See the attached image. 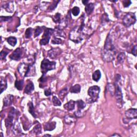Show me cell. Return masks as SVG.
Instances as JSON below:
<instances>
[{
    "label": "cell",
    "mask_w": 137,
    "mask_h": 137,
    "mask_svg": "<svg viewBox=\"0 0 137 137\" xmlns=\"http://www.w3.org/2000/svg\"><path fill=\"white\" fill-rule=\"evenodd\" d=\"M116 54L117 50L113 42L112 35L110 32L107 36L102 51V59L106 62H111L115 59Z\"/></svg>",
    "instance_id": "obj_1"
},
{
    "label": "cell",
    "mask_w": 137,
    "mask_h": 137,
    "mask_svg": "<svg viewBox=\"0 0 137 137\" xmlns=\"http://www.w3.org/2000/svg\"><path fill=\"white\" fill-rule=\"evenodd\" d=\"M81 22L80 25H77L72 30L70 33V40L75 43H80L86 36V33L85 30V24L84 23V14L80 17Z\"/></svg>",
    "instance_id": "obj_2"
},
{
    "label": "cell",
    "mask_w": 137,
    "mask_h": 137,
    "mask_svg": "<svg viewBox=\"0 0 137 137\" xmlns=\"http://www.w3.org/2000/svg\"><path fill=\"white\" fill-rule=\"evenodd\" d=\"M18 71L21 75L24 77L34 76L36 74V69L34 63H21L18 67Z\"/></svg>",
    "instance_id": "obj_3"
},
{
    "label": "cell",
    "mask_w": 137,
    "mask_h": 137,
    "mask_svg": "<svg viewBox=\"0 0 137 137\" xmlns=\"http://www.w3.org/2000/svg\"><path fill=\"white\" fill-rule=\"evenodd\" d=\"M100 87L97 85L91 86L88 90V96L87 102L88 103H93L97 101L99 98Z\"/></svg>",
    "instance_id": "obj_4"
},
{
    "label": "cell",
    "mask_w": 137,
    "mask_h": 137,
    "mask_svg": "<svg viewBox=\"0 0 137 137\" xmlns=\"http://www.w3.org/2000/svg\"><path fill=\"white\" fill-rule=\"evenodd\" d=\"M56 63L54 61H50L47 58H44L41 63V71L42 75L45 76L47 72L56 69Z\"/></svg>",
    "instance_id": "obj_5"
},
{
    "label": "cell",
    "mask_w": 137,
    "mask_h": 137,
    "mask_svg": "<svg viewBox=\"0 0 137 137\" xmlns=\"http://www.w3.org/2000/svg\"><path fill=\"white\" fill-rule=\"evenodd\" d=\"M136 21V16L134 13L128 12L123 18V24L126 28H129L134 24Z\"/></svg>",
    "instance_id": "obj_6"
},
{
    "label": "cell",
    "mask_w": 137,
    "mask_h": 137,
    "mask_svg": "<svg viewBox=\"0 0 137 137\" xmlns=\"http://www.w3.org/2000/svg\"><path fill=\"white\" fill-rule=\"evenodd\" d=\"M55 30L53 29L44 28V33L42 36V39L40 41V44L41 45H45L47 44L50 40L51 35L54 33Z\"/></svg>",
    "instance_id": "obj_7"
},
{
    "label": "cell",
    "mask_w": 137,
    "mask_h": 137,
    "mask_svg": "<svg viewBox=\"0 0 137 137\" xmlns=\"http://www.w3.org/2000/svg\"><path fill=\"white\" fill-rule=\"evenodd\" d=\"M19 112L14 108H11L8 114V118L5 120V126L7 128H9L13 126V121L15 119V117L18 115Z\"/></svg>",
    "instance_id": "obj_8"
},
{
    "label": "cell",
    "mask_w": 137,
    "mask_h": 137,
    "mask_svg": "<svg viewBox=\"0 0 137 137\" xmlns=\"http://www.w3.org/2000/svg\"><path fill=\"white\" fill-rule=\"evenodd\" d=\"M115 95L116 101L118 104H123V93L121 90V87L118 85V83H115Z\"/></svg>",
    "instance_id": "obj_9"
},
{
    "label": "cell",
    "mask_w": 137,
    "mask_h": 137,
    "mask_svg": "<svg viewBox=\"0 0 137 137\" xmlns=\"http://www.w3.org/2000/svg\"><path fill=\"white\" fill-rule=\"evenodd\" d=\"M22 49L20 48H18L12 52V53L9 56V58L12 60L19 61L22 57Z\"/></svg>",
    "instance_id": "obj_10"
},
{
    "label": "cell",
    "mask_w": 137,
    "mask_h": 137,
    "mask_svg": "<svg viewBox=\"0 0 137 137\" xmlns=\"http://www.w3.org/2000/svg\"><path fill=\"white\" fill-rule=\"evenodd\" d=\"M125 116L127 120L131 121L137 118V109L135 108H130L125 112Z\"/></svg>",
    "instance_id": "obj_11"
},
{
    "label": "cell",
    "mask_w": 137,
    "mask_h": 137,
    "mask_svg": "<svg viewBox=\"0 0 137 137\" xmlns=\"http://www.w3.org/2000/svg\"><path fill=\"white\" fill-rule=\"evenodd\" d=\"M62 53V50L60 48H54L49 50L48 53V56L51 58V59H55L57 57Z\"/></svg>",
    "instance_id": "obj_12"
},
{
    "label": "cell",
    "mask_w": 137,
    "mask_h": 137,
    "mask_svg": "<svg viewBox=\"0 0 137 137\" xmlns=\"http://www.w3.org/2000/svg\"><path fill=\"white\" fill-rule=\"evenodd\" d=\"M14 96L11 94H8L4 97L3 99V107H5L11 105L14 100Z\"/></svg>",
    "instance_id": "obj_13"
},
{
    "label": "cell",
    "mask_w": 137,
    "mask_h": 137,
    "mask_svg": "<svg viewBox=\"0 0 137 137\" xmlns=\"http://www.w3.org/2000/svg\"><path fill=\"white\" fill-rule=\"evenodd\" d=\"M56 123L55 122H49L45 123L44 124V130L45 131H51L56 128Z\"/></svg>",
    "instance_id": "obj_14"
},
{
    "label": "cell",
    "mask_w": 137,
    "mask_h": 137,
    "mask_svg": "<svg viewBox=\"0 0 137 137\" xmlns=\"http://www.w3.org/2000/svg\"><path fill=\"white\" fill-rule=\"evenodd\" d=\"M76 101L71 100L64 105V108L68 111H71L75 109Z\"/></svg>",
    "instance_id": "obj_15"
},
{
    "label": "cell",
    "mask_w": 137,
    "mask_h": 137,
    "mask_svg": "<svg viewBox=\"0 0 137 137\" xmlns=\"http://www.w3.org/2000/svg\"><path fill=\"white\" fill-rule=\"evenodd\" d=\"M34 90V84L33 83V82H32L31 81H30L28 83L27 85L26 86V87L25 88L24 92L26 94H30L32 92H33V91Z\"/></svg>",
    "instance_id": "obj_16"
},
{
    "label": "cell",
    "mask_w": 137,
    "mask_h": 137,
    "mask_svg": "<svg viewBox=\"0 0 137 137\" xmlns=\"http://www.w3.org/2000/svg\"><path fill=\"white\" fill-rule=\"evenodd\" d=\"M94 9V4L92 3H88L85 5V10L87 15H89L92 13Z\"/></svg>",
    "instance_id": "obj_17"
},
{
    "label": "cell",
    "mask_w": 137,
    "mask_h": 137,
    "mask_svg": "<svg viewBox=\"0 0 137 137\" xmlns=\"http://www.w3.org/2000/svg\"><path fill=\"white\" fill-rule=\"evenodd\" d=\"M76 121V118L74 116L71 115H67L64 117V122L68 125H71V124L74 123Z\"/></svg>",
    "instance_id": "obj_18"
},
{
    "label": "cell",
    "mask_w": 137,
    "mask_h": 137,
    "mask_svg": "<svg viewBox=\"0 0 137 137\" xmlns=\"http://www.w3.org/2000/svg\"><path fill=\"white\" fill-rule=\"evenodd\" d=\"M13 129H12V131H14V133L17 135H18L19 134H22V131L21 130V127L19 126V124L17 122H16L14 125H13Z\"/></svg>",
    "instance_id": "obj_19"
},
{
    "label": "cell",
    "mask_w": 137,
    "mask_h": 137,
    "mask_svg": "<svg viewBox=\"0 0 137 137\" xmlns=\"http://www.w3.org/2000/svg\"><path fill=\"white\" fill-rule=\"evenodd\" d=\"M76 103L78 107V111H82L86 107V104L82 100H78L76 101Z\"/></svg>",
    "instance_id": "obj_20"
},
{
    "label": "cell",
    "mask_w": 137,
    "mask_h": 137,
    "mask_svg": "<svg viewBox=\"0 0 137 137\" xmlns=\"http://www.w3.org/2000/svg\"><path fill=\"white\" fill-rule=\"evenodd\" d=\"M81 86L79 84H76L74 86H71L70 89V92L71 93H79L80 92Z\"/></svg>",
    "instance_id": "obj_21"
},
{
    "label": "cell",
    "mask_w": 137,
    "mask_h": 137,
    "mask_svg": "<svg viewBox=\"0 0 137 137\" xmlns=\"http://www.w3.org/2000/svg\"><path fill=\"white\" fill-rule=\"evenodd\" d=\"M101 77V71L99 70H96L93 74L92 79L94 81L96 82H98L99 80L100 79Z\"/></svg>",
    "instance_id": "obj_22"
},
{
    "label": "cell",
    "mask_w": 137,
    "mask_h": 137,
    "mask_svg": "<svg viewBox=\"0 0 137 137\" xmlns=\"http://www.w3.org/2000/svg\"><path fill=\"white\" fill-rule=\"evenodd\" d=\"M30 133H33L36 135H38L39 134H40L41 133V126L40 124L39 123L38 124H36L34 127L33 130L30 132Z\"/></svg>",
    "instance_id": "obj_23"
},
{
    "label": "cell",
    "mask_w": 137,
    "mask_h": 137,
    "mask_svg": "<svg viewBox=\"0 0 137 137\" xmlns=\"http://www.w3.org/2000/svg\"><path fill=\"white\" fill-rule=\"evenodd\" d=\"M0 87H1V93H2L3 91H4L7 88V81H6V79H5L3 77H1Z\"/></svg>",
    "instance_id": "obj_24"
},
{
    "label": "cell",
    "mask_w": 137,
    "mask_h": 137,
    "mask_svg": "<svg viewBox=\"0 0 137 137\" xmlns=\"http://www.w3.org/2000/svg\"><path fill=\"white\" fill-rule=\"evenodd\" d=\"M28 107H29V113L33 116V117H34V118H37V115L36 114H35V110H34V106L33 104V103H32V102H30L29 103H28Z\"/></svg>",
    "instance_id": "obj_25"
},
{
    "label": "cell",
    "mask_w": 137,
    "mask_h": 137,
    "mask_svg": "<svg viewBox=\"0 0 137 137\" xmlns=\"http://www.w3.org/2000/svg\"><path fill=\"white\" fill-rule=\"evenodd\" d=\"M10 50H9L8 48H4L1 52V54H0V58L2 61H5L6 60V57L10 52Z\"/></svg>",
    "instance_id": "obj_26"
},
{
    "label": "cell",
    "mask_w": 137,
    "mask_h": 137,
    "mask_svg": "<svg viewBox=\"0 0 137 137\" xmlns=\"http://www.w3.org/2000/svg\"><path fill=\"white\" fill-rule=\"evenodd\" d=\"M125 57L126 55L124 52H121V53H120L117 57V62H118V63L120 64H122L124 62Z\"/></svg>",
    "instance_id": "obj_27"
},
{
    "label": "cell",
    "mask_w": 137,
    "mask_h": 137,
    "mask_svg": "<svg viewBox=\"0 0 137 137\" xmlns=\"http://www.w3.org/2000/svg\"><path fill=\"white\" fill-rule=\"evenodd\" d=\"M2 7L5 9V10L9 12H12L14 11V5L11 3L9 2L8 4H4Z\"/></svg>",
    "instance_id": "obj_28"
},
{
    "label": "cell",
    "mask_w": 137,
    "mask_h": 137,
    "mask_svg": "<svg viewBox=\"0 0 137 137\" xmlns=\"http://www.w3.org/2000/svg\"><path fill=\"white\" fill-rule=\"evenodd\" d=\"M24 82L23 80H16L15 83V87L18 90H22L24 86Z\"/></svg>",
    "instance_id": "obj_29"
},
{
    "label": "cell",
    "mask_w": 137,
    "mask_h": 137,
    "mask_svg": "<svg viewBox=\"0 0 137 137\" xmlns=\"http://www.w3.org/2000/svg\"><path fill=\"white\" fill-rule=\"evenodd\" d=\"M6 40H7L8 43L12 47L15 46L17 42V39L14 36H10L6 39Z\"/></svg>",
    "instance_id": "obj_30"
},
{
    "label": "cell",
    "mask_w": 137,
    "mask_h": 137,
    "mask_svg": "<svg viewBox=\"0 0 137 137\" xmlns=\"http://www.w3.org/2000/svg\"><path fill=\"white\" fill-rule=\"evenodd\" d=\"M44 26H37L35 30H34V37L36 38L38 36L40 35V34L44 31Z\"/></svg>",
    "instance_id": "obj_31"
},
{
    "label": "cell",
    "mask_w": 137,
    "mask_h": 137,
    "mask_svg": "<svg viewBox=\"0 0 137 137\" xmlns=\"http://www.w3.org/2000/svg\"><path fill=\"white\" fill-rule=\"evenodd\" d=\"M68 92V88L67 87L62 89L60 92V93H58V96H59V97L60 98V99H61L62 100H64V99L65 98V97L66 96V95H67Z\"/></svg>",
    "instance_id": "obj_32"
},
{
    "label": "cell",
    "mask_w": 137,
    "mask_h": 137,
    "mask_svg": "<svg viewBox=\"0 0 137 137\" xmlns=\"http://www.w3.org/2000/svg\"><path fill=\"white\" fill-rule=\"evenodd\" d=\"M61 14L60 13H56V14L52 17V19H53V21L54 23H61L62 21H61Z\"/></svg>",
    "instance_id": "obj_33"
},
{
    "label": "cell",
    "mask_w": 137,
    "mask_h": 137,
    "mask_svg": "<svg viewBox=\"0 0 137 137\" xmlns=\"http://www.w3.org/2000/svg\"><path fill=\"white\" fill-rule=\"evenodd\" d=\"M60 2V1H54L53 2V3H51V4H50L49 5V7L48 8L47 11H53L55 10V9L57 7V4Z\"/></svg>",
    "instance_id": "obj_34"
},
{
    "label": "cell",
    "mask_w": 137,
    "mask_h": 137,
    "mask_svg": "<svg viewBox=\"0 0 137 137\" xmlns=\"http://www.w3.org/2000/svg\"><path fill=\"white\" fill-rule=\"evenodd\" d=\"M32 33H33V29L31 28H29L27 29V30H26L25 33V38L26 39L30 38L32 35Z\"/></svg>",
    "instance_id": "obj_35"
},
{
    "label": "cell",
    "mask_w": 137,
    "mask_h": 137,
    "mask_svg": "<svg viewBox=\"0 0 137 137\" xmlns=\"http://www.w3.org/2000/svg\"><path fill=\"white\" fill-rule=\"evenodd\" d=\"M52 101H53V103L54 106H61L62 105V103L61 101L55 96H54L53 97Z\"/></svg>",
    "instance_id": "obj_36"
},
{
    "label": "cell",
    "mask_w": 137,
    "mask_h": 137,
    "mask_svg": "<svg viewBox=\"0 0 137 137\" xmlns=\"http://www.w3.org/2000/svg\"><path fill=\"white\" fill-rule=\"evenodd\" d=\"M72 14L74 16H77L79 15L80 13V9L78 6H74V7L71 10Z\"/></svg>",
    "instance_id": "obj_37"
},
{
    "label": "cell",
    "mask_w": 137,
    "mask_h": 137,
    "mask_svg": "<svg viewBox=\"0 0 137 137\" xmlns=\"http://www.w3.org/2000/svg\"><path fill=\"white\" fill-rule=\"evenodd\" d=\"M62 42V40L61 39L57 38L55 36L51 40V43L54 44H61Z\"/></svg>",
    "instance_id": "obj_38"
},
{
    "label": "cell",
    "mask_w": 137,
    "mask_h": 137,
    "mask_svg": "<svg viewBox=\"0 0 137 137\" xmlns=\"http://www.w3.org/2000/svg\"><path fill=\"white\" fill-rule=\"evenodd\" d=\"M109 21V19L108 18V15L106 14H104L102 17V21H101V23L103 25H104L105 24H106L108 22V21Z\"/></svg>",
    "instance_id": "obj_39"
},
{
    "label": "cell",
    "mask_w": 137,
    "mask_h": 137,
    "mask_svg": "<svg viewBox=\"0 0 137 137\" xmlns=\"http://www.w3.org/2000/svg\"><path fill=\"white\" fill-rule=\"evenodd\" d=\"M132 2L130 0H126V1H123V6L124 8H127L131 4Z\"/></svg>",
    "instance_id": "obj_40"
},
{
    "label": "cell",
    "mask_w": 137,
    "mask_h": 137,
    "mask_svg": "<svg viewBox=\"0 0 137 137\" xmlns=\"http://www.w3.org/2000/svg\"><path fill=\"white\" fill-rule=\"evenodd\" d=\"M44 93V95L46 96H49L51 95L52 94L51 90L50 88H49L48 89H45Z\"/></svg>",
    "instance_id": "obj_41"
},
{
    "label": "cell",
    "mask_w": 137,
    "mask_h": 137,
    "mask_svg": "<svg viewBox=\"0 0 137 137\" xmlns=\"http://www.w3.org/2000/svg\"><path fill=\"white\" fill-rule=\"evenodd\" d=\"M75 116L76 117H78V118H79V117H81L82 116H83V112H82V111H76V112H75L74 113Z\"/></svg>",
    "instance_id": "obj_42"
},
{
    "label": "cell",
    "mask_w": 137,
    "mask_h": 137,
    "mask_svg": "<svg viewBox=\"0 0 137 137\" xmlns=\"http://www.w3.org/2000/svg\"><path fill=\"white\" fill-rule=\"evenodd\" d=\"M11 18V17L10 16H8V17H1V22H6L8 21Z\"/></svg>",
    "instance_id": "obj_43"
},
{
    "label": "cell",
    "mask_w": 137,
    "mask_h": 137,
    "mask_svg": "<svg viewBox=\"0 0 137 137\" xmlns=\"http://www.w3.org/2000/svg\"><path fill=\"white\" fill-rule=\"evenodd\" d=\"M136 48H137L136 45H135L133 47L131 51V54H133L134 56H136Z\"/></svg>",
    "instance_id": "obj_44"
},
{
    "label": "cell",
    "mask_w": 137,
    "mask_h": 137,
    "mask_svg": "<svg viewBox=\"0 0 137 137\" xmlns=\"http://www.w3.org/2000/svg\"><path fill=\"white\" fill-rule=\"evenodd\" d=\"M82 2H83V4H84V5H86L87 4H88V3L89 1H82Z\"/></svg>",
    "instance_id": "obj_45"
},
{
    "label": "cell",
    "mask_w": 137,
    "mask_h": 137,
    "mask_svg": "<svg viewBox=\"0 0 137 137\" xmlns=\"http://www.w3.org/2000/svg\"><path fill=\"white\" fill-rule=\"evenodd\" d=\"M112 136H121V135L120 134H116V133H115V134H114L112 135Z\"/></svg>",
    "instance_id": "obj_46"
},
{
    "label": "cell",
    "mask_w": 137,
    "mask_h": 137,
    "mask_svg": "<svg viewBox=\"0 0 137 137\" xmlns=\"http://www.w3.org/2000/svg\"><path fill=\"white\" fill-rule=\"evenodd\" d=\"M43 136H51V135H49V134H44Z\"/></svg>",
    "instance_id": "obj_47"
},
{
    "label": "cell",
    "mask_w": 137,
    "mask_h": 137,
    "mask_svg": "<svg viewBox=\"0 0 137 137\" xmlns=\"http://www.w3.org/2000/svg\"><path fill=\"white\" fill-rule=\"evenodd\" d=\"M1 135H2V136H3V133H2V132L1 133Z\"/></svg>",
    "instance_id": "obj_48"
}]
</instances>
